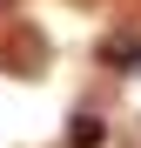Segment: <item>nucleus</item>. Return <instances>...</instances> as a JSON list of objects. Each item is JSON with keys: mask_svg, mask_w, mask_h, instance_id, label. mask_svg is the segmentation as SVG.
Listing matches in <instances>:
<instances>
[{"mask_svg": "<svg viewBox=\"0 0 141 148\" xmlns=\"http://www.w3.org/2000/svg\"><path fill=\"white\" fill-rule=\"evenodd\" d=\"M0 61H7L14 74H27V81H34V74H47V40L27 27V34H14V40H7V54H0Z\"/></svg>", "mask_w": 141, "mask_h": 148, "instance_id": "obj_1", "label": "nucleus"}, {"mask_svg": "<svg viewBox=\"0 0 141 148\" xmlns=\"http://www.w3.org/2000/svg\"><path fill=\"white\" fill-rule=\"evenodd\" d=\"M101 61H108L114 74H134V67H141V34H108V40H101Z\"/></svg>", "mask_w": 141, "mask_h": 148, "instance_id": "obj_2", "label": "nucleus"}, {"mask_svg": "<svg viewBox=\"0 0 141 148\" xmlns=\"http://www.w3.org/2000/svg\"><path fill=\"white\" fill-rule=\"evenodd\" d=\"M108 128H101V114H74L67 121V148H101Z\"/></svg>", "mask_w": 141, "mask_h": 148, "instance_id": "obj_3", "label": "nucleus"}, {"mask_svg": "<svg viewBox=\"0 0 141 148\" xmlns=\"http://www.w3.org/2000/svg\"><path fill=\"white\" fill-rule=\"evenodd\" d=\"M128 148H141V114H134V121H128Z\"/></svg>", "mask_w": 141, "mask_h": 148, "instance_id": "obj_4", "label": "nucleus"}, {"mask_svg": "<svg viewBox=\"0 0 141 148\" xmlns=\"http://www.w3.org/2000/svg\"><path fill=\"white\" fill-rule=\"evenodd\" d=\"M7 7H14V0H0V14H7Z\"/></svg>", "mask_w": 141, "mask_h": 148, "instance_id": "obj_5", "label": "nucleus"}, {"mask_svg": "<svg viewBox=\"0 0 141 148\" xmlns=\"http://www.w3.org/2000/svg\"><path fill=\"white\" fill-rule=\"evenodd\" d=\"M134 74H141V67H134Z\"/></svg>", "mask_w": 141, "mask_h": 148, "instance_id": "obj_6", "label": "nucleus"}]
</instances>
